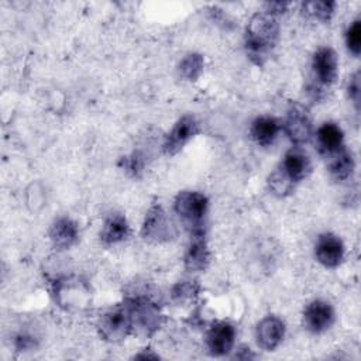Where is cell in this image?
Here are the masks:
<instances>
[{
    "label": "cell",
    "instance_id": "cell-4",
    "mask_svg": "<svg viewBox=\"0 0 361 361\" xmlns=\"http://www.w3.org/2000/svg\"><path fill=\"white\" fill-rule=\"evenodd\" d=\"M99 334L110 343H117L124 340L131 330V322L126 305H117L111 309L103 312L97 320Z\"/></svg>",
    "mask_w": 361,
    "mask_h": 361
},
{
    "label": "cell",
    "instance_id": "cell-12",
    "mask_svg": "<svg viewBox=\"0 0 361 361\" xmlns=\"http://www.w3.org/2000/svg\"><path fill=\"white\" fill-rule=\"evenodd\" d=\"M285 337V323L276 316H265L255 327L258 347L265 351H274Z\"/></svg>",
    "mask_w": 361,
    "mask_h": 361
},
{
    "label": "cell",
    "instance_id": "cell-11",
    "mask_svg": "<svg viewBox=\"0 0 361 361\" xmlns=\"http://www.w3.org/2000/svg\"><path fill=\"white\" fill-rule=\"evenodd\" d=\"M314 255H316V259L323 267L336 268L341 264L344 258L343 241L331 233H323L317 237V241L314 245Z\"/></svg>",
    "mask_w": 361,
    "mask_h": 361
},
{
    "label": "cell",
    "instance_id": "cell-19",
    "mask_svg": "<svg viewBox=\"0 0 361 361\" xmlns=\"http://www.w3.org/2000/svg\"><path fill=\"white\" fill-rule=\"evenodd\" d=\"M279 130H281V124L275 117L259 116L252 121L250 133L252 140L258 145L268 147L275 141V138L279 134Z\"/></svg>",
    "mask_w": 361,
    "mask_h": 361
},
{
    "label": "cell",
    "instance_id": "cell-20",
    "mask_svg": "<svg viewBox=\"0 0 361 361\" xmlns=\"http://www.w3.org/2000/svg\"><path fill=\"white\" fill-rule=\"evenodd\" d=\"M327 158H329L327 169L336 180H345L353 175L355 168V161L351 151H348L345 147H341L338 151L329 155Z\"/></svg>",
    "mask_w": 361,
    "mask_h": 361
},
{
    "label": "cell",
    "instance_id": "cell-25",
    "mask_svg": "<svg viewBox=\"0 0 361 361\" xmlns=\"http://www.w3.org/2000/svg\"><path fill=\"white\" fill-rule=\"evenodd\" d=\"M345 45L347 49L354 55L358 56L361 52V21L355 18L345 31Z\"/></svg>",
    "mask_w": 361,
    "mask_h": 361
},
{
    "label": "cell",
    "instance_id": "cell-9",
    "mask_svg": "<svg viewBox=\"0 0 361 361\" xmlns=\"http://www.w3.org/2000/svg\"><path fill=\"white\" fill-rule=\"evenodd\" d=\"M312 69L319 85H333L338 75V59L336 52L330 47L319 48L313 55Z\"/></svg>",
    "mask_w": 361,
    "mask_h": 361
},
{
    "label": "cell",
    "instance_id": "cell-1",
    "mask_svg": "<svg viewBox=\"0 0 361 361\" xmlns=\"http://www.w3.org/2000/svg\"><path fill=\"white\" fill-rule=\"evenodd\" d=\"M279 38L278 20L268 13L254 14L245 28V49L250 59L262 65Z\"/></svg>",
    "mask_w": 361,
    "mask_h": 361
},
{
    "label": "cell",
    "instance_id": "cell-13",
    "mask_svg": "<svg viewBox=\"0 0 361 361\" xmlns=\"http://www.w3.org/2000/svg\"><path fill=\"white\" fill-rule=\"evenodd\" d=\"M58 302L66 307H82L89 300V290L78 279H59L55 283Z\"/></svg>",
    "mask_w": 361,
    "mask_h": 361
},
{
    "label": "cell",
    "instance_id": "cell-18",
    "mask_svg": "<svg viewBox=\"0 0 361 361\" xmlns=\"http://www.w3.org/2000/svg\"><path fill=\"white\" fill-rule=\"evenodd\" d=\"M130 227L126 217L120 213L109 214L102 226L100 230V240L106 245H113L121 243L128 237Z\"/></svg>",
    "mask_w": 361,
    "mask_h": 361
},
{
    "label": "cell",
    "instance_id": "cell-24",
    "mask_svg": "<svg viewBox=\"0 0 361 361\" xmlns=\"http://www.w3.org/2000/svg\"><path fill=\"white\" fill-rule=\"evenodd\" d=\"M199 293V285L196 281H180L173 285L171 296L176 303H183L193 300Z\"/></svg>",
    "mask_w": 361,
    "mask_h": 361
},
{
    "label": "cell",
    "instance_id": "cell-2",
    "mask_svg": "<svg viewBox=\"0 0 361 361\" xmlns=\"http://www.w3.org/2000/svg\"><path fill=\"white\" fill-rule=\"evenodd\" d=\"M124 305L128 310L133 333L148 337L159 329L162 314L158 309V305L148 296L137 295L127 298Z\"/></svg>",
    "mask_w": 361,
    "mask_h": 361
},
{
    "label": "cell",
    "instance_id": "cell-7",
    "mask_svg": "<svg viewBox=\"0 0 361 361\" xmlns=\"http://www.w3.org/2000/svg\"><path fill=\"white\" fill-rule=\"evenodd\" d=\"M199 133V124L190 114L182 116L165 135L162 149L166 155L178 154L196 134Z\"/></svg>",
    "mask_w": 361,
    "mask_h": 361
},
{
    "label": "cell",
    "instance_id": "cell-27",
    "mask_svg": "<svg viewBox=\"0 0 361 361\" xmlns=\"http://www.w3.org/2000/svg\"><path fill=\"white\" fill-rule=\"evenodd\" d=\"M347 93L351 102L354 103L355 109L360 107V94H361V85H360V71H357L347 83Z\"/></svg>",
    "mask_w": 361,
    "mask_h": 361
},
{
    "label": "cell",
    "instance_id": "cell-6",
    "mask_svg": "<svg viewBox=\"0 0 361 361\" xmlns=\"http://www.w3.org/2000/svg\"><path fill=\"white\" fill-rule=\"evenodd\" d=\"M283 128L288 138L295 145L306 144L313 135V124L309 110L300 103L290 104L286 113Z\"/></svg>",
    "mask_w": 361,
    "mask_h": 361
},
{
    "label": "cell",
    "instance_id": "cell-17",
    "mask_svg": "<svg viewBox=\"0 0 361 361\" xmlns=\"http://www.w3.org/2000/svg\"><path fill=\"white\" fill-rule=\"evenodd\" d=\"M343 141H344L343 130L336 123H331V121L323 123L316 131V144H317L319 152L326 158L334 154L336 151H338L341 147H344Z\"/></svg>",
    "mask_w": 361,
    "mask_h": 361
},
{
    "label": "cell",
    "instance_id": "cell-22",
    "mask_svg": "<svg viewBox=\"0 0 361 361\" xmlns=\"http://www.w3.org/2000/svg\"><path fill=\"white\" fill-rule=\"evenodd\" d=\"M268 186L269 190L278 196V197H285L292 193L295 188V182L286 175V172L281 168V165L268 176Z\"/></svg>",
    "mask_w": 361,
    "mask_h": 361
},
{
    "label": "cell",
    "instance_id": "cell-15",
    "mask_svg": "<svg viewBox=\"0 0 361 361\" xmlns=\"http://www.w3.org/2000/svg\"><path fill=\"white\" fill-rule=\"evenodd\" d=\"M210 261V251L207 248L204 234H192V240L186 248L183 264L189 272L204 271Z\"/></svg>",
    "mask_w": 361,
    "mask_h": 361
},
{
    "label": "cell",
    "instance_id": "cell-3",
    "mask_svg": "<svg viewBox=\"0 0 361 361\" xmlns=\"http://www.w3.org/2000/svg\"><path fill=\"white\" fill-rule=\"evenodd\" d=\"M207 197L196 190H183L178 193L173 202L175 213L190 228L192 234H204L203 223L207 213Z\"/></svg>",
    "mask_w": 361,
    "mask_h": 361
},
{
    "label": "cell",
    "instance_id": "cell-21",
    "mask_svg": "<svg viewBox=\"0 0 361 361\" xmlns=\"http://www.w3.org/2000/svg\"><path fill=\"white\" fill-rule=\"evenodd\" d=\"M203 66H204V59L200 54L196 52H190L188 55H185L179 65H178V71L179 75L185 79V80H196L199 79V76L203 72Z\"/></svg>",
    "mask_w": 361,
    "mask_h": 361
},
{
    "label": "cell",
    "instance_id": "cell-8",
    "mask_svg": "<svg viewBox=\"0 0 361 361\" xmlns=\"http://www.w3.org/2000/svg\"><path fill=\"white\" fill-rule=\"evenodd\" d=\"M235 343V329L228 322H216L210 326L206 336V345L212 355H227Z\"/></svg>",
    "mask_w": 361,
    "mask_h": 361
},
{
    "label": "cell",
    "instance_id": "cell-10",
    "mask_svg": "<svg viewBox=\"0 0 361 361\" xmlns=\"http://www.w3.org/2000/svg\"><path fill=\"white\" fill-rule=\"evenodd\" d=\"M333 322H334V310L329 302L316 299V300H312L305 307L303 323L309 331L314 334L324 333L331 327Z\"/></svg>",
    "mask_w": 361,
    "mask_h": 361
},
{
    "label": "cell",
    "instance_id": "cell-26",
    "mask_svg": "<svg viewBox=\"0 0 361 361\" xmlns=\"http://www.w3.org/2000/svg\"><path fill=\"white\" fill-rule=\"evenodd\" d=\"M123 168L133 176H138L144 169V159L140 154H133L130 157H124L121 159Z\"/></svg>",
    "mask_w": 361,
    "mask_h": 361
},
{
    "label": "cell",
    "instance_id": "cell-29",
    "mask_svg": "<svg viewBox=\"0 0 361 361\" xmlns=\"http://www.w3.org/2000/svg\"><path fill=\"white\" fill-rule=\"evenodd\" d=\"M16 345H17L18 350H28V348H32V347H34V340H32V337H30V336L20 334V336H17V338H16Z\"/></svg>",
    "mask_w": 361,
    "mask_h": 361
},
{
    "label": "cell",
    "instance_id": "cell-14",
    "mask_svg": "<svg viewBox=\"0 0 361 361\" xmlns=\"http://www.w3.org/2000/svg\"><path fill=\"white\" fill-rule=\"evenodd\" d=\"M281 168L295 183H298L310 175L312 162L309 155L302 148L293 147L286 151L283 161L281 162Z\"/></svg>",
    "mask_w": 361,
    "mask_h": 361
},
{
    "label": "cell",
    "instance_id": "cell-30",
    "mask_svg": "<svg viewBox=\"0 0 361 361\" xmlns=\"http://www.w3.org/2000/svg\"><path fill=\"white\" fill-rule=\"evenodd\" d=\"M237 360H250V358H254V354L251 353V350H250V347H247V345H241L240 348H238V351L235 353V355H234Z\"/></svg>",
    "mask_w": 361,
    "mask_h": 361
},
{
    "label": "cell",
    "instance_id": "cell-16",
    "mask_svg": "<svg viewBox=\"0 0 361 361\" xmlns=\"http://www.w3.org/2000/svg\"><path fill=\"white\" fill-rule=\"evenodd\" d=\"M79 238L78 224L69 217L56 219L49 228V240L58 250H68L76 244Z\"/></svg>",
    "mask_w": 361,
    "mask_h": 361
},
{
    "label": "cell",
    "instance_id": "cell-28",
    "mask_svg": "<svg viewBox=\"0 0 361 361\" xmlns=\"http://www.w3.org/2000/svg\"><path fill=\"white\" fill-rule=\"evenodd\" d=\"M288 3H282V1H271V3H267L265 4V13L271 14L275 17V14H281V13H285L286 8H288Z\"/></svg>",
    "mask_w": 361,
    "mask_h": 361
},
{
    "label": "cell",
    "instance_id": "cell-23",
    "mask_svg": "<svg viewBox=\"0 0 361 361\" xmlns=\"http://www.w3.org/2000/svg\"><path fill=\"white\" fill-rule=\"evenodd\" d=\"M334 3L327 0H313L303 3V13L317 21L327 23L334 13Z\"/></svg>",
    "mask_w": 361,
    "mask_h": 361
},
{
    "label": "cell",
    "instance_id": "cell-5",
    "mask_svg": "<svg viewBox=\"0 0 361 361\" xmlns=\"http://www.w3.org/2000/svg\"><path fill=\"white\" fill-rule=\"evenodd\" d=\"M141 235L145 241L162 244L175 237V227L161 204H154L145 214Z\"/></svg>",
    "mask_w": 361,
    "mask_h": 361
}]
</instances>
